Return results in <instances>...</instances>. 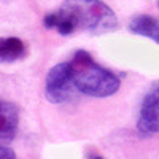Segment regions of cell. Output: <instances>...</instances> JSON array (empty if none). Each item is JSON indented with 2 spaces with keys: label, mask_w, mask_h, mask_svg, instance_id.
Returning a JSON list of instances; mask_svg holds the SVG:
<instances>
[{
  "label": "cell",
  "mask_w": 159,
  "mask_h": 159,
  "mask_svg": "<svg viewBox=\"0 0 159 159\" xmlns=\"http://www.w3.org/2000/svg\"><path fill=\"white\" fill-rule=\"evenodd\" d=\"M137 129L143 135L159 134V80L150 86L142 100Z\"/></svg>",
  "instance_id": "277c9868"
},
{
  "label": "cell",
  "mask_w": 159,
  "mask_h": 159,
  "mask_svg": "<svg viewBox=\"0 0 159 159\" xmlns=\"http://www.w3.org/2000/svg\"><path fill=\"white\" fill-rule=\"evenodd\" d=\"M57 13L70 22L73 32L83 30L102 35L118 29L115 11L102 0H65Z\"/></svg>",
  "instance_id": "7a4b0ae2"
},
{
  "label": "cell",
  "mask_w": 159,
  "mask_h": 159,
  "mask_svg": "<svg viewBox=\"0 0 159 159\" xmlns=\"http://www.w3.org/2000/svg\"><path fill=\"white\" fill-rule=\"evenodd\" d=\"M18 126L19 108L11 102L0 100V147H7L15 139Z\"/></svg>",
  "instance_id": "5b68a950"
},
{
  "label": "cell",
  "mask_w": 159,
  "mask_h": 159,
  "mask_svg": "<svg viewBox=\"0 0 159 159\" xmlns=\"http://www.w3.org/2000/svg\"><path fill=\"white\" fill-rule=\"evenodd\" d=\"M129 30L134 35L151 38L159 45V19L150 15H139L134 16L129 22Z\"/></svg>",
  "instance_id": "8992f818"
},
{
  "label": "cell",
  "mask_w": 159,
  "mask_h": 159,
  "mask_svg": "<svg viewBox=\"0 0 159 159\" xmlns=\"http://www.w3.org/2000/svg\"><path fill=\"white\" fill-rule=\"evenodd\" d=\"M91 159H103L100 154H94V156H91Z\"/></svg>",
  "instance_id": "9c48e42d"
},
{
  "label": "cell",
  "mask_w": 159,
  "mask_h": 159,
  "mask_svg": "<svg viewBox=\"0 0 159 159\" xmlns=\"http://www.w3.org/2000/svg\"><path fill=\"white\" fill-rule=\"evenodd\" d=\"M70 78L78 94L89 97H108L118 92L121 80L111 70L97 64L88 51L78 49L69 61Z\"/></svg>",
  "instance_id": "6da1fadb"
},
{
  "label": "cell",
  "mask_w": 159,
  "mask_h": 159,
  "mask_svg": "<svg viewBox=\"0 0 159 159\" xmlns=\"http://www.w3.org/2000/svg\"><path fill=\"white\" fill-rule=\"evenodd\" d=\"M0 159H16V154L8 147H0Z\"/></svg>",
  "instance_id": "ba28073f"
},
{
  "label": "cell",
  "mask_w": 159,
  "mask_h": 159,
  "mask_svg": "<svg viewBox=\"0 0 159 159\" xmlns=\"http://www.w3.org/2000/svg\"><path fill=\"white\" fill-rule=\"evenodd\" d=\"M78 94L72 78H70V67L69 61L61 62L54 67H51L46 80H45V96L51 103H64L75 99Z\"/></svg>",
  "instance_id": "3957f363"
},
{
  "label": "cell",
  "mask_w": 159,
  "mask_h": 159,
  "mask_svg": "<svg viewBox=\"0 0 159 159\" xmlns=\"http://www.w3.org/2000/svg\"><path fill=\"white\" fill-rule=\"evenodd\" d=\"M157 7H159V0H157Z\"/></svg>",
  "instance_id": "30bf717a"
},
{
  "label": "cell",
  "mask_w": 159,
  "mask_h": 159,
  "mask_svg": "<svg viewBox=\"0 0 159 159\" xmlns=\"http://www.w3.org/2000/svg\"><path fill=\"white\" fill-rule=\"evenodd\" d=\"M25 54V45L16 37L0 38V62H15Z\"/></svg>",
  "instance_id": "52a82bcc"
}]
</instances>
